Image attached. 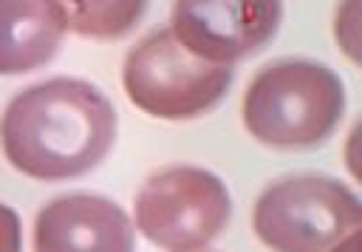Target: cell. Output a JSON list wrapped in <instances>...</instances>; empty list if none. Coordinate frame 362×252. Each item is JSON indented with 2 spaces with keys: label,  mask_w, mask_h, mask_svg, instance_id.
Returning a JSON list of instances; mask_svg holds the SVG:
<instances>
[{
  "label": "cell",
  "mask_w": 362,
  "mask_h": 252,
  "mask_svg": "<svg viewBox=\"0 0 362 252\" xmlns=\"http://www.w3.org/2000/svg\"><path fill=\"white\" fill-rule=\"evenodd\" d=\"M136 229L158 249L192 252L209 246L232 221V195L221 176L195 164L153 173L133 204Z\"/></svg>",
  "instance_id": "5"
},
{
  "label": "cell",
  "mask_w": 362,
  "mask_h": 252,
  "mask_svg": "<svg viewBox=\"0 0 362 252\" xmlns=\"http://www.w3.org/2000/svg\"><path fill=\"white\" fill-rule=\"evenodd\" d=\"M20 246H23L20 215L8 204H0V252H17Z\"/></svg>",
  "instance_id": "11"
},
{
  "label": "cell",
  "mask_w": 362,
  "mask_h": 252,
  "mask_svg": "<svg viewBox=\"0 0 362 252\" xmlns=\"http://www.w3.org/2000/svg\"><path fill=\"white\" fill-rule=\"evenodd\" d=\"M283 0H173V34L198 57L235 65L280 31Z\"/></svg>",
  "instance_id": "6"
},
{
  "label": "cell",
  "mask_w": 362,
  "mask_h": 252,
  "mask_svg": "<svg viewBox=\"0 0 362 252\" xmlns=\"http://www.w3.org/2000/svg\"><path fill=\"white\" fill-rule=\"evenodd\" d=\"M345 82L317 59L288 57L263 65L240 102L243 127L266 147L305 150L328 142L345 116Z\"/></svg>",
  "instance_id": "2"
},
{
  "label": "cell",
  "mask_w": 362,
  "mask_h": 252,
  "mask_svg": "<svg viewBox=\"0 0 362 252\" xmlns=\"http://www.w3.org/2000/svg\"><path fill=\"white\" fill-rule=\"evenodd\" d=\"M119 116L102 88L76 76H51L11 96L0 116L6 161L37 181L90 173L113 150Z\"/></svg>",
  "instance_id": "1"
},
{
  "label": "cell",
  "mask_w": 362,
  "mask_h": 252,
  "mask_svg": "<svg viewBox=\"0 0 362 252\" xmlns=\"http://www.w3.org/2000/svg\"><path fill=\"white\" fill-rule=\"evenodd\" d=\"M337 40L345 54L356 62L359 59V6L356 0H342L337 8Z\"/></svg>",
  "instance_id": "10"
},
{
  "label": "cell",
  "mask_w": 362,
  "mask_h": 252,
  "mask_svg": "<svg viewBox=\"0 0 362 252\" xmlns=\"http://www.w3.org/2000/svg\"><path fill=\"white\" fill-rule=\"evenodd\" d=\"M232 65L192 54L170 25L139 40L122 65L127 99L147 116L181 122L212 110L232 88Z\"/></svg>",
  "instance_id": "4"
},
{
  "label": "cell",
  "mask_w": 362,
  "mask_h": 252,
  "mask_svg": "<svg viewBox=\"0 0 362 252\" xmlns=\"http://www.w3.org/2000/svg\"><path fill=\"white\" fill-rule=\"evenodd\" d=\"M68 34L57 0H0V76L48 65Z\"/></svg>",
  "instance_id": "8"
},
{
  "label": "cell",
  "mask_w": 362,
  "mask_h": 252,
  "mask_svg": "<svg viewBox=\"0 0 362 252\" xmlns=\"http://www.w3.org/2000/svg\"><path fill=\"white\" fill-rule=\"evenodd\" d=\"M68 28L90 40H122L144 17L150 0H57Z\"/></svg>",
  "instance_id": "9"
},
{
  "label": "cell",
  "mask_w": 362,
  "mask_h": 252,
  "mask_svg": "<svg viewBox=\"0 0 362 252\" xmlns=\"http://www.w3.org/2000/svg\"><path fill=\"white\" fill-rule=\"evenodd\" d=\"M252 229L260 244L277 252L342 249L362 229V201L334 176H286L257 195Z\"/></svg>",
  "instance_id": "3"
},
{
  "label": "cell",
  "mask_w": 362,
  "mask_h": 252,
  "mask_svg": "<svg viewBox=\"0 0 362 252\" xmlns=\"http://www.w3.org/2000/svg\"><path fill=\"white\" fill-rule=\"evenodd\" d=\"M130 215L96 193H68L48 201L34 218L37 252H130Z\"/></svg>",
  "instance_id": "7"
}]
</instances>
